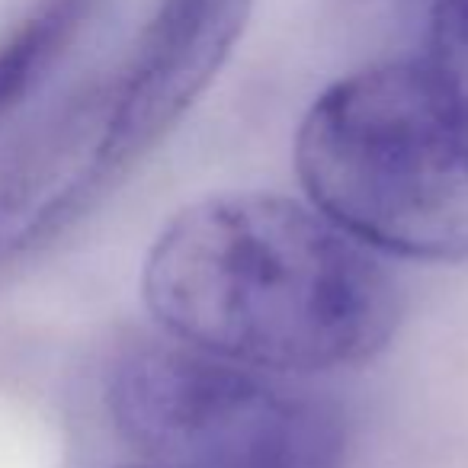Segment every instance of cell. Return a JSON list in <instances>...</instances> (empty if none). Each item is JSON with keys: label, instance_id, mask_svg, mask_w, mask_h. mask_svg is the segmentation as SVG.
<instances>
[{"label": "cell", "instance_id": "obj_8", "mask_svg": "<svg viewBox=\"0 0 468 468\" xmlns=\"http://www.w3.org/2000/svg\"><path fill=\"white\" fill-rule=\"evenodd\" d=\"M129 468H161V465H129Z\"/></svg>", "mask_w": 468, "mask_h": 468}, {"label": "cell", "instance_id": "obj_5", "mask_svg": "<svg viewBox=\"0 0 468 468\" xmlns=\"http://www.w3.org/2000/svg\"><path fill=\"white\" fill-rule=\"evenodd\" d=\"M119 176L106 80H97L58 106L0 170V267L65 231Z\"/></svg>", "mask_w": 468, "mask_h": 468}, {"label": "cell", "instance_id": "obj_1", "mask_svg": "<svg viewBox=\"0 0 468 468\" xmlns=\"http://www.w3.org/2000/svg\"><path fill=\"white\" fill-rule=\"evenodd\" d=\"M157 324L263 372H327L376 359L401 321L376 250L314 206L234 193L186 206L144 257Z\"/></svg>", "mask_w": 468, "mask_h": 468}, {"label": "cell", "instance_id": "obj_4", "mask_svg": "<svg viewBox=\"0 0 468 468\" xmlns=\"http://www.w3.org/2000/svg\"><path fill=\"white\" fill-rule=\"evenodd\" d=\"M254 0H164L129 58L106 78L110 144L129 170L212 84L244 36Z\"/></svg>", "mask_w": 468, "mask_h": 468}, {"label": "cell", "instance_id": "obj_6", "mask_svg": "<svg viewBox=\"0 0 468 468\" xmlns=\"http://www.w3.org/2000/svg\"><path fill=\"white\" fill-rule=\"evenodd\" d=\"M100 0H33L0 36V119L27 103L90 27Z\"/></svg>", "mask_w": 468, "mask_h": 468}, {"label": "cell", "instance_id": "obj_7", "mask_svg": "<svg viewBox=\"0 0 468 468\" xmlns=\"http://www.w3.org/2000/svg\"><path fill=\"white\" fill-rule=\"evenodd\" d=\"M427 46L423 65L468 135V0H433Z\"/></svg>", "mask_w": 468, "mask_h": 468}, {"label": "cell", "instance_id": "obj_2", "mask_svg": "<svg viewBox=\"0 0 468 468\" xmlns=\"http://www.w3.org/2000/svg\"><path fill=\"white\" fill-rule=\"evenodd\" d=\"M295 170L318 212L372 250L408 261L468 257V135L430 68H363L312 106Z\"/></svg>", "mask_w": 468, "mask_h": 468}, {"label": "cell", "instance_id": "obj_3", "mask_svg": "<svg viewBox=\"0 0 468 468\" xmlns=\"http://www.w3.org/2000/svg\"><path fill=\"white\" fill-rule=\"evenodd\" d=\"M106 408L119 436L161 468H344L346 459L331 401L176 337L125 346Z\"/></svg>", "mask_w": 468, "mask_h": 468}]
</instances>
